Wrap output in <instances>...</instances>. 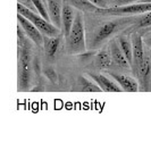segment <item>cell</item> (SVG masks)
<instances>
[{
	"mask_svg": "<svg viewBox=\"0 0 151 159\" xmlns=\"http://www.w3.org/2000/svg\"><path fill=\"white\" fill-rule=\"evenodd\" d=\"M33 44L21 26H17V66H18V90L30 88L33 76Z\"/></svg>",
	"mask_w": 151,
	"mask_h": 159,
	"instance_id": "6da1fadb",
	"label": "cell"
},
{
	"mask_svg": "<svg viewBox=\"0 0 151 159\" xmlns=\"http://www.w3.org/2000/svg\"><path fill=\"white\" fill-rule=\"evenodd\" d=\"M66 39V48L69 53L79 55L84 53L86 50L85 43V31H84V18L82 13L75 14V18L73 22L72 29Z\"/></svg>",
	"mask_w": 151,
	"mask_h": 159,
	"instance_id": "7a4b0ae2",
	"label": "cell"
},
{
	"mask_svg": "<svg viewBox=\"0 0 151 159\" xmlns=\"http://www.w3.org/2000/svg\"><path fill=\"white\" fill-rule=\"evenodd\" d=\"M17 13L21 14L25 18H27L31 23L34 24L43 35H47V37H59L60 29L56 27L53 23L47 20L46 18H43L39 13H35V11L29 9L26 7H24L23 5H21V3L17 5Z\"/></svg>",
	"mask_w": 151,
	"mask_h": 159,
	"instance_id": "3957f363",
	"label": "cell"
},
{
	"mask_svg": "<svg viewBox=\"0 0 151 159\" xmlns=\"http://www.w3.org/2000/svg\"><path fill=\"white\" fill-rule=\"evenodd\" d=\"M151 10V2L127 3L115 7H106V8H97L94 13L99 15H108V16H126V15H139Z\"/></svg>",
	"mask_w": 151,
	"mask_h": 159,
	"instance_id": "277c9868",
	"label": "cell"
},
{
	"mask_svg": "<svg viewBox=\"0 0 151 159\" xmlns=\"http://www.w3.org/2000/svg\"><path fill=\"white\" fill-rule=\"evenodd\" d=\"M134 77L138 80L139 90L150 91L151 90V51L150 48H144V57L141 65L136 70Z\"/></svg>",
	"mask_w": 151,
	"mask_h": 159,
	"instance_id": "5b68a950",
	"label": "cell"
},
{
	"mask_svg": "<svg viewBox=\"0 0 151 159\" xmlns=\"http://www.w3.org/2000/svg\"><path fill=\"white\" fill-rule=\"evenodd\" d=\"M127 22L128 20H110V22L103 23V25H101L98 29L94 38L92 40V48H97V47L101 46L102 43L105 42V41H107L112 34L118 32L119 29L123 25H125V23H127Z\"/></svg>",
	"mask_w": 151,
	"mask_h": 159,
	"instance_id": "8992f818",
	"label": "cell"
},
{
	"mask_svg": "<svg viewBox=\"0 0 151 159\" xmlns=\"http://www.w3.org/2000/svg\"><path fill=\"white\" fill-rule=\"evenodd\" d=\"M17 20H18V25L21 29L23 30V32L26 34V37L32 41L35 46L42 47L43 46V34L38 30V27L33 23H31L30 20L22 16L21 14L17 15Z\"/></svg>",
	"mask_w": 151,
	"mask_h": 159,
	"instance_id": "52a82bcc",
	"label": "cell"
},
{
	"mask_svg": "<svg viewBox=\"0 0 151 159\" xmlns=\"http://www.w3.org/2000/svg\"><path fill=\"white\" fill-rule=\"evenodd\" d=\"M132 41H133V63H132L131 70L135 75L144 57V46H143V40L140 34H135Z\"/></svg>",
	"mask_w": 151,
	"mask_h": 159,
	"instance_id": "ba28073f",
	"label": "cell"
},
{
	"mask_svg": "<svg viewBox=\"0 0 151 159\" xmlns=\"http://www.w3.org/2000/svg\"><path fill=\"white\" fill-rule=\"evenodd\" d=\"M109 52L112 56V61L117 65V66L124 68V70H131V65L127 61L125 55L121 51L119 47L118 40H112L109 43Z\"/></svg>",
	"mask_w": 151,
	"mask_h": 159,
	"instance_id": "9c48e42d",
	"label": "cell"
},
{
	"mask_svg": "<svg viewBox=\"0 0 151 159\" xmlns=\"http://www.w3.org/2000/svg\"><path fill=\"white\" fill-rule=\"evenodd\" d=\"M47 11L49 16L50 23L58 29L62 27V0H47Z\"/></svg>",
	"mask_w": 151,
	"mask_h": 159,
	"instance_id": "30bf717a",
	"label": "cell"
},
{
	"mask_svg": "<svg viewBox=\"0 0 151 159\" xmlns=\"http://www.w3.org/2000/svg\"><path fill=\"white\" fill-rule=\"evenodd\" d=\"M90 77L98 84L99 88L101 89V91H105V92H121L123 91L121 86L116 83V81H112L107 75H103V74H90Z\"/></svg>",
	"mask_w": 151,
	"mask_h": 159,
	"instance_id": "8fae6325",
	"label": "cell"
},
{
	"mask_svg": "<svg viewBox=\"0 0 151 159\" xmlns=\"http://www.w3.org/2000/svg\"><path fill=\"white\" fill-rule=\"evenodd\" d=\"M109 75L115 80L116 83L121 86L123 91H126V92H136V91H139V83L135 77L115 73H109Z\"/></svg>",
	"mask_w": 151,
	"mask_h": 159,
	"instance_id": "7c38bea8",
	"label": "cell"
},
{
	"mask_svg": "<svg viewBox=\"0 0 151 159\" xmlns=\"http://www.w3.org/2000/svg\"><path fill=\"white\" fill-rule=\"evenodd\" d=\"M75 9L74 7L71 6L69 3H62V27L64 31V35L65 38H67V35L69 34V31L72 29L73 22L75 18Z\"/></svg>",
	"mask_w": 151,
	"mask_h": 159,
	"instance_id": "4fadbf2b",
	"label": "cell"
},
{
	"mask_svg": "<svg viewBox=\"0 0 151 159\" xmlns=\"http://www.w3.org/2000/svg\"><path fill=\"white\" fill-rule=\"evenodd\" d=\"M60 39L58 37H47L43 35V48L46 51V55L49 58H53L56 55L58 47H59Z\"/></svg>",
	"mask_w": 151,
	"mask_h": 159,
	"instance_id": "5bb4252c",
	"label": "cell"
},
{
	"mask_svg": "<svg viewBox=\"0 0 151 159\" xmlns=\"http://www.w3.org/2000/svg\"><path fill=\"white\" fill-rule=\"evenodd\" d=\"M95 65L100 68V70H106L112 64V56H110V52H109V48H103L97 53L95 56Z\"/></svg>",
	"mask_w": 151,
	"mask_h": 159,
	"instance_id": "9a60e30c",
	"label": "cell"
},
{
	"mask_svg": "<svg viewBox=\"0 0 151 159\" xmlns=\"http://www.w3.org/2000/svg\"><path fill=\"white\" fill-rule=\"evenodd\" d=\"M118 43L121 51H123V53H124L126 59H127V61L132 66V63H133V47L131 44V41L126 37H124V35H121L118 38Z\"/></svg>",
	"mask_w": 151,
	"mask_h": 159,
	"instance_id": "2e32d148",
	"label": "cell"
},
{
	"mask_svg": "<svg viewBox=\"0 0 151 159\" xmlns=\"http://www.w3.org/2000/svg\"><path fill=\"white\" fill-rule=\"evenodd\" d=\"M66 1L74 8L83 11H95V9L98 8L92 2H90L89 0H66Z\"/></svg>",
	"mask_w": 151,
	"mask_h": 159,
	"instance_id": "e0dca14e",
	"label": "cell"
},
{
	"mask_svg": "<svg viewBox=\"0 0 151 159\" xmlns=\"http://www.w3.org/2000/svg\"><path fill=\"white\" fill-rule=\"evenodd\" d=\"M80 88L84 92H99V91H101L98 84H94L92 81L82 76L80 77Z\"/></svg>",
	"mask_w": 151,
	"mask_h": 159,
	"instance_id": "ac0fdd59",
	"label": "cell"
},
{
	"mask_svg": "<svg viewBox=\"0 0 151 159\" xmlns=\"http://www.w3.org/2000/svg\"><path fill=\"white\" fill-rule=\"evenodd\" d=\"M32 2H33V5H34V7L36 8V10H38V13H39L43 18H46L47 20L50 22L49 16H48V11H47L46 2H44L43 0H32Z\"/></svg>",
	"mask_w": 151,
	"mask_h": 159,
	"instance_id": "d6986e66",
	"label": "cell"
},
{
	"mask_svg": "<svg viewBox=\"0 0 151 159\" xmlns=\"http://www.w3.org/2000/svg\"><path fill=\"white\" fill-rule=\"evenodd\" d=\"M148 26H151V10L143 13V16L138 22V27H140V29Z\"/></svg>",
	"mask_w": 151,
	"mask_h": 159,
	"instance_id": "ffe728a7",
	"label": "cell"
},
{
	"mask_svg": "<svg viewBox=\"0 0 151 159\" xmlns=\"http://www.w3.org/2000/svg\"><path fill=\"white\" fill-rule=\"evenodd\" d=\"M17 1H18V3L23 5L24 7H26V8H29V9H31V10H33V11L38 13L36 8L34 7V5H33L32 0H17Z\"/></svg>",
	"mask_w": 151,
	"mask_h": 159,
	"instance_id": "44dd1931",
	"label": "cell"
},
{
	"mask_svg": "<svg viewBox=\"0 0 151 159\" xmlns=\"http://www.w3.org/2000/svg\"><path fill=\"white\" fill-rule=\"evenodd\" d=\"M90 2H92L94 6H97L98 8H106L109 7V3L107 0H89Z\"/></svg>",
	"mask_w": 151,
	"mask_h": 159,
	"instance_id": "7402d4cb",
	"label": "cell"
},
{
	"mask_svg": "<svg viewBox=\"0 0 151 159\" xmlns=\"http://www.w3.org/2000/svg\"><path fill=\"white\" fill-rule=\"evenodd\" d=\"M51 73L53 74V80L55 81V79H56V74H55V72H53V70H51ZM46 74L48 75V77H49V79H51V74H50V70H49V68H48V70H46Z\"/></svg>",
	"mask_w": 151,
	"mask_h": 159,
	"instance_id": "603a6c76",
	"label": "cell"
},
{
	"mask_svg": "<svg viewBox=\"0 0 151 159\" xmlns=\"http://www.w3.org/2000/svg\"><path fill=\"white\" fill-rule=\"evenodd\" d=\"M145 43H147V46H148L149 48L151 49V39H147V40H145Z\"/></svg>",
	"mask_w": 151,
	"mask_h": 159,
	"instance_id": "cb8c5ba5",
	"label": "cell"
},
{
	"mask_svg": "<svg viewBox=\"0 0 151 159\" xmlns=\"http://www.w3.org/2000/svg\"><path fill=\"white\" fill-rule=\"evenodd\" d=\"M134 1H138V0H124V5H127V3L134 2Z\"/></svg>",
	"mask_w": 151,
	"mask_h": 159,
	"instance_id": "d4e9b609",
	"label": "cell"
},
{
	"mask_svg": "<svg viewBox=\"0 0 151 159\" xmlns=\"http://www.w3.org/2000/svg\"><path fill=\"white\" fill-rule=\"evenodd\" d=\"M142 2H151V0H141Z\"/></svg>",
	"mask_w": 151,
	"mask_h": 159,
	"instance_id": "484cf974",
	"label": "cell"
},
{
	"mask_svg": "<svg viewBox=\"0 0 151 159\" xmlns=\"http://www.w3.org/2000/svg\"><path fill=\"white\" fill-rule=\"evenodd\" d=\"M43 1H44V2H46V1H47V0H43Z\"/></svg>",
	"mask_w": 151,
	"mask_h": 159,
	"instance_id": "4316f807",
	"label": "cell"
}]
</instances>
